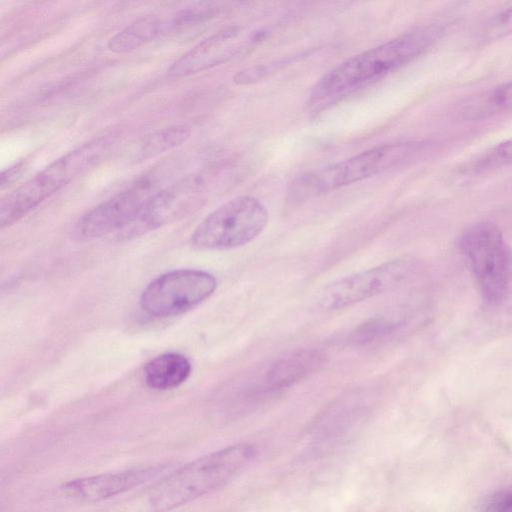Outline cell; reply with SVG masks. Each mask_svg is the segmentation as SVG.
I'll list each match as a JSON object with an SVG mask.
<instances>
[{"instance_id": "cell-4", "label": "cell", "mask_w": 512, "mask_h": 512, "mask_svg": "<svg viewBox=\"0 0 512 512\" xmlns=\"http://www.w3.org/2000/svg\"><path fill=\"white\" fill-rule=\"evenodd\" d=\"M422 147L423 144L418 142L384 144L306 172L292 182L288 199L292 202L304 201L370 178L411 159Z\"/></svg>"}, {"instance_id": "cell-24", "label": "cell", "mask_w": 512, "mask_h": 512, "mask_svg": "<svg viewBox=\"0 0 512 512\" xmlns=\"http://www.w3.org/2000/svg\"><path fill=\"white\" fill-rule=\"evenodd\" d=\"M511 317H512V311H511Z\"/></svg>"}, {"instance_id": "cell-11", "label": "cell", "mask_w": 512, "mask_h": 512, "mask_svg": "<svg viewBox=\"0 0 512 512\" xmlns=\"http://www.w3.org/2000/svg\"><path fill=\"white\" fill-rule=\"evenodd\" d=\"M263 34V31L250 30L239 25L223 28L175 60L167 74L170 77H184L225 63L257 44Z\"/></svg>"}, {"instance_id": "cell-14", "label": "cell", "mask_w": 512, "mask_h": 512, "mask_svg": "<svg viewBox=\"0 0 512 512\" xmlns=\"http://www.w3.org/2000/svg\"><path fill=\"white\" fill-rule=\"evenodd\" d=\"M191 374V363L182 354L169 352L151 359L144 367V380L154 390L180 386Z\"/></svg>"}, {"instance_id": "cell-8", "label": "cell", "mask_w": 512, "mask_h": 512, "mask_svg": "<svg viewBox=\"0 0 512 512\" xmlns=\"http://www.w3.org/2000/svg\"><path fill=\"white\" fill-rule=\"evenodd\" d=\"M417 270L415 261L397 259L344 276L324 289L320 305L325 310L351 306L402 286Z\"/></svg>"}, {"instance_id": "cell-19", "label": "cell", "mask_w": 512, "mask_h": 512, "mask_svg": "<svg viewBox=\"0 0 512 512\" xmlns=\"http://www.w3.org/2000/svg\"><path fill=\"white\" fill-rule=\"evenodd\" d=\"M510 164H512V138L498 143L482 153L469 166V170L474 173H482Z\"/></svg>"}, {"instance_id": "cell-5", "label": "cell", "mask_w": 512, "mask_h": 512, "mask_svg": "<svg viewBox=\"0 0 512 512\" xmlns=\"http://www.w3.org/2000/svg\"><path fill=\"white\" fill-rule=\"evenodd\" d=\"M459 246L482 297L491 304L501 302L512 278V251L502 232L490 222H478L462 233Z\"/></svg>"}, {"instance_id": "cell-21", "label": "cell", "mask_w": 512, "mask_h": 512, "mask_svg": "<svg viewBox=\"0 0 512 512\" xmlns=\"http://www.w3.org/2000/svg\"><path fill=\"white\" fill-rule=\"evenodd\" d=\"M481 512H512V488L490 495L483 503Z\"/></svg>"}, {"instance_id": "cell-15", "label": "cell", "mask_w": 512, "mask_h": 512, "mask_svg": "<svg viewBox=\"0 0 512 512\" xmlns=\"http://www.w3.org/2000/svg\"><path fill=\"white\" fill-rule=\"evenodd\" d=\"M163 20L155 15L140 17L113 35L107 47L114 53L137 49L162 34Z\"/></svg>"}, {"instance_id": "cell-10", "label": "cell", "mask_w": 512, "mask_h": 512, "mask_svg": "<svg viewBox=\"0 0 512 512\" xmlns=\"http://www.w3.org/2000/svg\"><path fill=\"white\" fill-rule=\"evenodd\" d=\"M205 175L193 174L160 188L145 204L136 221L121 236H136L184 217L201 201Z\"/></svg>"}, {"instance_id": "cell-17", "label": "cell", "mask_w": 512, "mask_h": 512, "mask_svg": "<svg viewBox=\"0 0 512 512\" xmlns=\"http://www.w3.org/2000/svg\"><path fill=\"white\" fill-rule=\"evenodd\" d=\"M402 326L399 321L384 317L371 318L357 326L349 336V343L354 346H366L384 339Z\"/></svg>"}, {"instance_id": "cell-20", "label": "cell", "mask_w": 512, "mask_h": 512, "mask_svg": "<svg viewBox=\"0 0 512 512\" xmlns=\"http://www.w3.org/2000/svg\"><path fill=\"white\" fill-rule=\"evenodd\" d=\"M510 34H512V7L495 15L485 26L482 37L486 41H493Z\"/></svg>"}, {"instance_id": "cell-2", "label": "cell", "mask_w": 512, "mask_h": 512, "mask_svg": "<svg viewBox=\"0 0 512 512\" xmlns=\"http://www.w3.org/2000/svg\"><path fill=\"white\" fill-rule=\"evenodd\" d=\"M251 443H237L175 469L149 496L154 512H168L221 488L256 456Z\"/></svg>"}, {"instance_id": "cell-18", "label": "cell", "mask_w": 512, "mask_h": 512, "mask_svg": "<svg viewBox=\"0 0 512 512\" xmlns=\"http://www.w3.org/2000/svg\"><path fill=\"white\" fill-rule=\"evenodd\" d=\"M218 7L213 3H196L192 6L181 9L176 12L169 20H163L162 33L170 31H177L183 28L190 27L202 23L218 11Z\"/></svg>"}, {"instance_id": "cell-1", "label": "cell", "mask_w": 512, "mask_h": 512, "mask_svg": "<svg viewBox=\"0 0 512 512\" xmlns=\"http://www.w3.org/2000/svg\"><path fill=\"white\" fill-rule=\"evenodd\" d=\"M439 32L436 27L408 32L345 60L315 84L307 102L309 109L322 111L383 79L423 54Z\"/></svg>"}, {"instance_id": "cell-6", "label": "cell", "mask_w": 512, "mask_h": 512, "mask_svg": "<svg viewBox=\"0 0 512 512\" xmlns=\"http://www.w3.org/2000/svg\"><path fill=\"white\" fill-rule=\"evenodd\" d=\"M267 223L266 207L253 196L241 195L208 214L192 233L191 242L209 250L237 248L255 239Z\"/></svg>"}, {"instance_id": "cell-7", "label": "cell", "mask_w": 512, "mask_h": 512, "mask_svg": "<svg viewBox=\"0 0 512 512\" xmlns=\"http://www.w3.org/2000/svg\"><path fill=\"white\" fill-rule=\"evenodd\" d=\"M216 287L215 277L206 271L177 269L152 280L142 291L139 302L150 316H175L209 298Z\"/></svg>"}, {"instance_id": "cell-22", "label": "cell", "mask_w": 512, "mask_h": 512, "mask_svg": "<svg viewBox=\"0 0 512 512\" xmlns=\"http://www.w3.org/2000/svg\"><path fill=\"white\" fill-rule=\"evenodd\" d=\"M490 102L497 108L512 107V81L497 87L490 95Z\"/></svg>"}, {"instance_id": "cell-3", "label": "cell", "mask_w": 512, "mask_h": 512, "mask_svg": "<svg viewBox=\"0 0 512 512\" xmlns=\"http://www.w3.org/2000/svg\"><path fill=\"white\" fill-rule=\"evenodd\" d=\"M113 142L112 135L90 140L57 158L5 195L0 203V227L11 226L78 175L97 165Z\"/></svg>"}, {"instance_id": "cell-23", "label": "cell", "mask_w": 512, "mask_h": 512, "mask_svg": "<svg viewBox=\"0 0 512 512\" xmlns=\"http://www.w3.org/2000/svg\"><path fill=\"white\" fill-rule=\"evenodd\" d=\"M25 161L21 160L11 167L5 169L1 173V180H0V186L1 189H4L5 187L11 185L13 182H15L22 172L25 169Z\"/></svg>"}, {"instance_id": "cell-9", "label": "cell", "mask_w": 512, "mask_h": 512, "mask_svg": "<svg viewBox=\"0 0 512 512\" xmlns=\"http://www.w3.org/2000/svg\"><path fill=\"white\" fill-rule=\"evenodd\" d=\"M154 178H139L126 189L86 212L78 222V231L87 238L113 232L118 235L132 225L150 197L159 190Z\"/></svg>"}, {"instance_id": "cell-16", "label": "cell", "mask_w": 512, "mask_h": 512, "mask_svg": "<svg viewBox=\"0 0 512 512\" xmlns=\"http://www.w3.org/2000/svg\"><path fill=\"white\" fill-rule=\"evenodd\" d=\"M191 135L186 124H176L154 131L144 138L137 152V159L146 160L185 143Z\"/></svg>"}, {"instance_id": "cell-13", "label": "cell", "mask_w": 512, "mask_h": 512, "mask_svg": "<svg viewBox=\"0 0 512 512\" xmlns=\"http://www.w3.org/2000/svg\"><path fill=\"white\" fill-rule=\"evenodd\" d=\"M328 355L315 348L294 350L277 360L267 369L261 383L260 394L276 393L290 388L320 371Z\"/></svg>"}, {"instance_id": "cell-12", "label": "cell", "mask_w": 512, "mask_h": 512, "mask_svg": "<svg viewBox=\"0 0 512 512\" xmlns=\"http://www.w3.org/2000/svg\"><path fill=\"white\" fill-rule=\"evenodd\" d=\"M173 468L174 465L171 464H158L82 477L66 482L62 490L74 499L98 502L122 494L152 479H163L174 471Z\"/></svg>"}]
</instances>
